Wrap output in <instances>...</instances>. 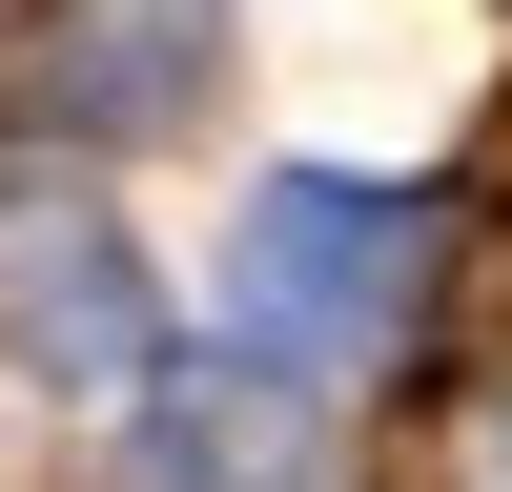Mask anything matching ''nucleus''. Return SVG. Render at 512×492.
<instances>
[{"label":"nucleus","instance_id":"nucleus-3","mask_svg":"<svg viewBox=\"0 0 512 492\" xmlns=\"http://www.w3.org/2000/svg\"><path fill=\"white\" fill-rule=\"evenodd\" d=\"M205 82H226V0H41V103L103 123V144L185 123Z\"/></svg>","mask_w":512,"mask_h":492},{"label":"nucleus","instance_id":"nucleus-4","mask_svg":"<svg viewBox=\"0 0 512 492\" xmlns=\"http://www.w3.org/2000/svg\"><path fill=\"white\" fill-rule=\"evenodd\" d=\"M410 492H512V390L431 410V451H410Z\"/></svg>","mask_w":512,"mask_h":492},{"label":"nucleus","instance_id":"nucleus-5","mask_svg":"<svg viewBox=\"0 0 512 492\" xmlns=\"http://www.w3.org/2000/svg\"><path fill=\"white\" fill-rule=\"evenodd\" d=\"M0 21H21V0H0Z\"/></svg>","mask_w":512,"mask_h":492},{"label":"nucleus","instance_id":"nucleus-1","mask_svg":"<svg viewBox=\"0 0 512 492\" xmlns=\"http://www.w3.org/2000/svg\"><path fill=\"white\" fill-rule=\"evenodd\" d=\"M410 308H431V226H410L390 185H246L226 226V328L287 369V390H369V369L410 349Z\"/></svg>","mask_w":512,"mask_h":492},{"label":"nucleus","instance_id":"nucleus-2","mask_svg":"<svg viewBox=\"0 0 512 492\" xmlns=\"http://www.w3.org/2000/svg\"><path fill=\"white\" fill-rule=\"evenodd\" d=\"M0 349L82 369V390L144 369V246H123V205L62 185V164H0Z\"/></svg>","mask_w":512,"mask_h":492}]
</instances>
